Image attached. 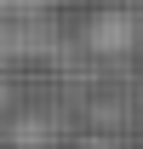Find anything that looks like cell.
Wrapping results in <instances>:
<instances>
[{
    "mask_svg": "<svg viewBox=\"0 0 143 149\" xmlns=\"http://www.w3.org/2000/svg\"><path fill=\"white\" fill-rule=\"evenodd\" d=\"M29 57H63V40L46 17H0V69L29 63Z\"/></svg>",
    "mask_w": 143,
    "mask_h": 149,
    "instance_id": "1",
    "label": "cell"
},
{
    "mask_svg": "<svg viewBox=\"0 0 143 149\" xmlns=\"http://www.w3.org/2000/svg\"><path fill=\"white\" fill-rule=\"evenodd\" d=\"M57 6H69V0H0V17H46Z\"/></svg>",
    "mask_w": 143,
    "mask_h": 149,
    "instance_id": "4",
    "label": "cell"
},
{
    "mask_svg": "<svg viewBox=\"0 0 143 149\" xmlns=\"http://www.w3.org/2000/svg\"><path fill=\"white\" fill-rule=\"evenodd\" d=\"M132 40H137V17H132V12H97L92 29H86L92 52H126Z\"/></svg>",
    "mask_w": 143,
    "mask_h": 149,
    "instance_id": "2",
    "label": "cell"
},
{
    "mask_svg": "<svg viewBox=\"0 0 143 149\" xmlns=\"http://www.w3.org/2000/svg\"><path fill=\"white\" fill-rule=\"evenodd\" d=\"M6 138H12L17 149H46V143H52V120H35V115H17V120L6 126Z\"/></svg>",
    "mask_w": 143,
    "mask_h": 149,
    "instance_id": "3",
    "label": "cell"
}]
</instances>
